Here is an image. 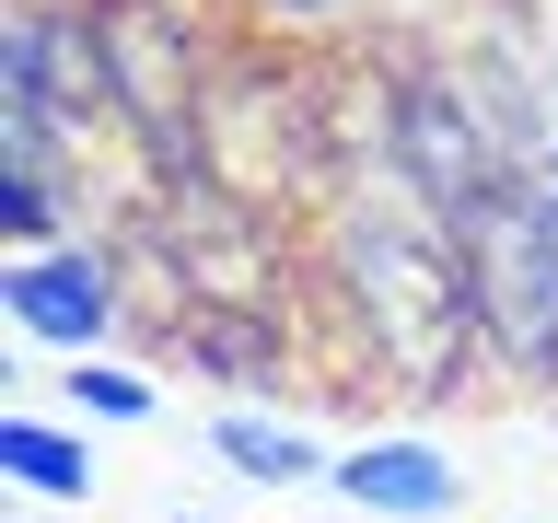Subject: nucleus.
I'll list each match as a JSON object with an SVG mask.
<instances>
[{"instance_id": "obj_1", "label": "nucleus", "mask_w": 558, "mask_h": 523, "mask_svg": "<svg viewBox=\"0 0 558 523\" xmlns=\"http://www.w3.org/2000/svg\"><path fill=\"white\" fill-rule=\"evenodd\" d=\"M0 326L24 338V361H82L129 326V279L94 233H59V244H12L0 268Z\"/></svg>"}, {"instance_id": "obj_2", "label": "nucleus", "mask_w": 558, "mask_h": 523, "mask_svg": "<svg viewBox=\"0 0 558 523\" xmlns=\"http://www.w3.org/2000/svg\"><path fill=\"white\" fill-rule=\"evenodd\" d=\"M326 488H338L361 523H453L477 477H465L430 430H361V442L326 465Z\"/></svg>"}, {"instance_id": "obj_3", "label": "nucleus", "mask_w": 558, "mask_h": 523, "mask_svg": "<svg viewBox=\"0 0 558 523\" xmlns=\"http://www.w3.org/2000/svg\"><path fill=\"white\" fill-rule=\"evenodd\" d=\"M0 488H12V500H47V512H94L105 500L94 430L70 408H12L0 418Z\"/></svg>"}, {"instance_id": "obj_4", "label": "nucleus", "mask_w": 558, "mask_h": 523, "mask_svg": "<svg viewBox=\"0 0 558 523\" xmlns=\"http://www.w3.org/2000/svg\"><path fill=\"white\" fill-rule=\"evenodd\" d=\"M47 396H59L82 430H151L163 418V384L140 373V361H117V349H82V361H24Z\"/></svg>"}, {"instance_id": "obj_5", "label": "nucleus", "mask_w": 558, "mask_h": 523, "mask_svg": "<svg viewBox=\"0 0 558 523\" xmlns=\"http://www.w3.org/2000/svg\"><path fill=\"white\" fill-rule=\"evenodd\" d=\"M209 453H221L244 488H314L326 465H338L303 418H268V408H221V418H209Z\"/></svg>"}, {"instance_id": "obj_6", "label": "nucleus", "mask_w": 558, "mask_h": 523, "mask_svg": "<svg viewBox=\"0 0 558 523\" xmlns=\"http://www.w3.org/2000/svg\"><path fill=\"white\" fill-rule=\"evenodd\" d=\"M186 361H209V384H256L268 338H256V326H186Z\"/></svg>"}, {"instance_id": "obj_7", "label": "nucleus", "mask_w": 558, "mask_h": 523, "mask_svg": "<svg viewBox=\"0 0 558 523\" xmlns=\"http://www.w3.org/2000/svg\"><path fill=\"white\" fill-rule=\"evenodd\" d=\"M256 24H279V35H326V24H349L361 0H244Z\"/></svg>"}, {"instance_id": "obj_8", "label": "nucleus", "mask_w": 558, "mask_h": 523, "mask_svg": "<svg viewBox=\"0 0 558 523\" xmlns=\"http://www.w3.org/2000/svg\"><path fill=\"white\" fill-rule=\"evenodd\" d=\"M163 523H209V512H163Z\"/></svg>"}]
</instances>
